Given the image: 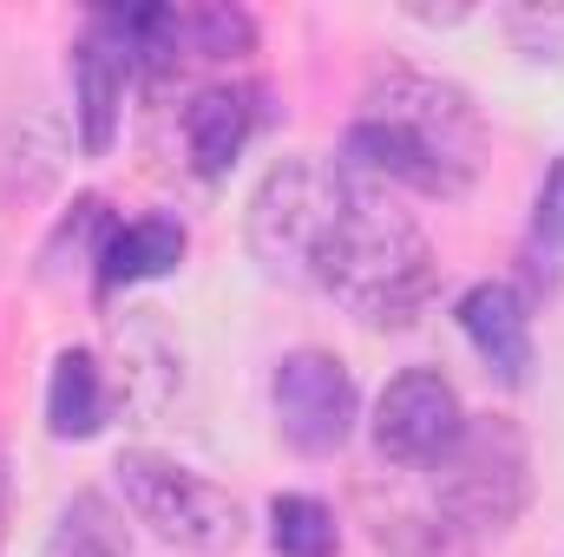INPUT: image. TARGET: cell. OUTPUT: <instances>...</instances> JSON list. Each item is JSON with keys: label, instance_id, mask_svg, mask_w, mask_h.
Returning <instances> with one entry per match:
<instances>
[{"label": "cell", "instance_id": "2e32d148", "mask_svg": "<svg viewBox=\"0 0 564 557\" xmlns=\"http://www.w3.org/2000/svg\"><path fill=\"white\" fill-rule=\"evenodd\" d=\"M499 26H506L532 59H545V46H564V13L558 7H512V13H499Z\"/></svg>", "mask_w": 564, "mask_h": 557}, {"label": "cell", "instance_id": "7c38bea8", "mask_svg": "<svg viewBox=\"0 0 564 557\" xmlns=\"http://www.w3.org/2000/svg\"><path fill=\"white\" fill-rule=\"evenodd\" d=\"M112 414V381L99 368L93 348H66L53 361V381H46V426L53 439H93Z\"/></svg>", "mask_w": 564, "mask_h": 557}, {"label": "cell", "instance_id": "7a4b0ae2", "mask_svg": "<svg viewBox=\"0 0 564 557\" xmlns=\"http://www.w3.org/2000/svg\"><path fill=\"white\" fill-rule=\"evenodd\" d=\"M302 288H322L361 328H408L433 295V243L381 184H361L355 171H341V190L315 230Z\"/></svg>", "mask_w": 564, "mask_h": 557}, {"label": "cell", "instance_id": "3957f363", "mask_svg": "<svg viewBox=\"0 0 564 557\" xmlns=\"http://www.w3.org/2000/svg\"><path fill=\"white\" fill-rule=\"evenodd\" d=\"M433 505L446 532L486 538L512 532L519 512L532 505V446L506 414H466L459 446L433 466Z\"/></svg>", "mask_w": 564, "mask_h": 557}, {"label": "cell", "instance_id": "5b68a950", "mask_svg": "<svg viewBox=\"0 0 564 557\" xmlns=\"http://www.w3.org/2000/svg\"><path fill=\"white\" fill-rule=\"evenodd\" d=\"M341 190V164L328 157H276L257 190H250V210H243V237H250V256L263 263V276L276 282H302L308 270V250H315V230L328 217Z\"/></svg>", "mask_w": 564, "mask_h": 557}, {"label": "cell", "instance_id": "5bb4252c", "mask_svg": "<svg viewBox=\"0 0 564 557\" xmlns=\"http://www.w3.org/2000/svg\"><path fill=\"white\" fill-rule=\"evenodd\" d=\"M270 545L276 557H335V512L308 492H282L270 499Z\"/></svg>", "mask_w": 564, "mask_h": 557}, {"label": "cell", "instance_id": "277c9868", "mask_svg": "<svg viewBox=\"0 0 564 557\" xmlns=\"http://www.w3.org/2000/svg\"><path fill=\"white\" fill-rule=\"evenodd\" d=\"M119 492H126V512L177 551L224 557L243 545V505L171 452H151V446L119 452Z\"/></svg>", "mask_w": 564, "mask_h": 557}, {"label": "cell", "instance_id": "8fae6325", "mask_svg": "<svg viewBox=\"0 0 564 557\" xmlns=\"http://www.w3.org/2000/svg\"><path fill=\"white\" fill-rule=\"evenodd\" d=\"M184 223L171 217H132V223H112L106 243H99V282L106 288H132V282L171 276L184 263Z\"/></svg>", "mask_w": 564, "mask_h": 557}, {"label": "cell", "instance_id": "4fadbf2b", "mask_svg": "<svg viewBox=\"0 0 564 557\" xmlns=\"http://www.w3.org/2000/svg\"><path fill=\"white\" fill-rule=\"evenodd\" d=\"M40 557H132V532H126V512L106 499V492H73L46 532Z\"/></svg>", "mask_w": 564, "mask_h": 557}, {"label": "cell", "instance_id": "8992f818", "mask_svg": "<svg viewBox=\"0 0 564 557\" xmlns=\"http://www.w3.org/2000/svg\"><path fill=\"white\" fill-rule=\"evenodd\" d=\"M270 414H276L282 446H295L302 459H328L361 426V387H355L341 354L295 348V354H282L276 374H270Z\"/></svg>", "mask_w": 564, "mask_h": 557}, {"label": "cell", "instance_id": "6da1fadb", "mask_svg": "<svg viewBox=\"0 0 564 557\" xmlns=\"http://www.w3.org/2000/svg\"><path fill=\"white\" fill-rule=\"evenodd\" d=\"M335 164L381 190L401 184L421 197H466L486 164V119L466 86L421 66H388L361 92V112Z\"/></svg>", "mask_w": 564, "mask_h": 557}, {"label": "cell", "instance_id": "ba28073f", "mask_svg": "<svg viewBox=\"0 0 564 557\" xmlns=\"http://www.w3.org/2000/svg\"><path fill=\"white\" fill-rule=\"evenodd\" d=\"M459 335L473 341V354L506 381V387H525L532 374V315L519 302L512 282H479L459 295Z\"/></svg>", "mask_w": 564, "mask_h": 557}, {"label": "cell", "instance_id": "9c48e42d", "mask_svg": "<svg viewBox=\"0 0 564 557\" xmlns=\"http://www.w3.org/2000/svg\"><path fill=\"white\" fill-rule=\"evenodd\" d=\"M250 132H257V92L250 86H204L184 106V144H191L204 177H224L243 157Z\"/></svg>", "mask_w": 564, "mask_h": 557}, {"label": "cell", "instance_id": "52a82bcc", "mask_svg": "<svg viewBox=\"0 0 564 557\" xmlns=\"http://www.w3.org/2000/svg\"><path fill=\"white\" fill-rule=\"evenodd\" d=\"M368 433H375V452L388 466L433 472L466 433V401L440 368H408V374H394L381 387V401L368 414Z\"/></svg>", "mask_w": 564, "mask_h": 557}, {"label": "cell", "instance_id": "9a60e30c", "mask_svg": "<svg viewBox=\"0 0 564 557\" xmlns=\"http://www.w3.org/2000/svg\"><path fill=\"white\" fill-rule=\"evenodd\" d=\"M250 46H257L250 13H237V7H191L184 13V59H237Z\"/></svg>", "mask_w": 564, "mask_h": 557}, {"label": "cell", "instance_id": "e0dca14e", "mask_svg": "<svg viewBox=\"0 0 564 557\" xmlns=\"http://www.w3.org/2000/svg\"><path fill=\"white\" fill-rule=\"evenodd\" d=\"M532 237H539L545 250H564V157L552 164V177H545V190H539V217H532Z\"/></svg>", "mask_w": 564, "mask_h": 557}, {"label": "cell", "instance_id": "30bf717a", "mask_svg": "<svg viewBox=\"0 0 564 557\" xmlns=\"http://www.w3.org/2000/svg\"><path fill=\"white\" fill-rule=\"evenodd\" d=\"M126 79H132V66H126L99 33H86V40H79V53H73V106H79V144H86L93 157H99V151H112Z\"/></svg>", "mask_w": 564, "mask_h": 557}]
</instances>
